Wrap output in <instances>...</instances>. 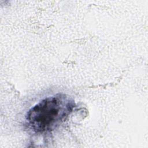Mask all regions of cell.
Returning <instances> with one entry per match:
<instances>
[{
    "label": "cell",
    "mask_w": 148,
    "mask_h": 148,
    "mask_svg": "<svg viewBox=\"0 0 148 148\" xmlns=\"http://www.w3.org/2000/svg\"><path fill=\"white\" fill-rule=\"evenodd\" d=\"M74 105L73 101L65 94L47 97L29 110L26 118L28 125L36 133L50 132L65 119Z\"/></svg>",
    "instance_id": "cell-1"
}]
</instances>
